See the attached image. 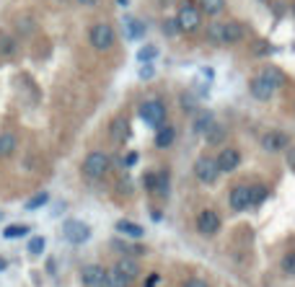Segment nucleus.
I'll return each instance as SVG.
<instances>
[{
  "label": "nucleus",
  "mask_w": 295,
  "mask_h": 287,
  "mask_svg": "<svg viewBox=\"0 0 295 287\" xmlns=\"http://www.w3.org/2000/svg\"><path fill=\"white\" fill-rule=\"evenodd\" d=\"M109 171V155L106 153H91L86 160H83V174L88 179H101L104 174Z\"/></svg>",
  "instance_id": "nucleus-1"
},
{
  "label": "nucleus",
  "mask_w": 295,
  "mask_h": 287,
  "mask_svg": "<svg viewBox=\"0 0 295 287\" xmlns=\"http://www.w3.org/2000/svg\"><path fill=\"white\" fill-rule=\"evenodd\" d=\"M176 23H179V31H197L202 23V13L197 11L194 3H184L176 13Z\"/></svg>",
  "instance_id": "nucleus-2"
},
{
  "label": "nucleus",
  "mask_w": 295,
  "mask_h": 287,
  "mask_svg": "<svg viewBox=\"0 0 295 287\" xmlns=\"http://www.w3.org/2000/svg\"><path fill=\"white\" fill-rule=\"evenodd\" d=\"M140 116L148 122L150 127H161L163 119H166V106H163V101H158V99L145 101V104L140 106Z\"/></svg>",
  "instance_id": "nucleus-3"
},
{
  "label": "nucleus",
  "mask_w": 295,
  "mask_h": 287,
  "mask_svg": "<svg viewBox=\"0 0 295 287\" xmlns=\"http://www.w3.org/2000/svg\"><path fill=\"white\" fill-rule=\"evenodd\" d=\"M88 42L96 47V50H109L114 44V29L109 23H96L91 31H88Z\"/></svg>",
  "instance_id": "nucleus-4"
},
{
  "label": "nucleus",
  "mask_w": 295,
  "mask_h": 287,
  "mask_svg": "<svg viewBox=\"0 0 295 287\" xmlns=\"http://www.w3.org/2000/svg\"><path fill=\"white\" fill-rule=\"evenodd\" d=\"M194 174H197V179L202 181V184H215L218 181V163L213 160V158H199L197 163H194Z\"/></svg>",
  "instance_id": "nucleus-5"
},
{
  "label": "nucleus",
  "mask_w": 295,
  "mask_h": 287,
  "mask_svg": "<svg viewBox=\"0 0 295 287\" xmlns=\"http://www.w3.org/2000/svg\"><path fill=\"white\" fill-rule=\"evenodd\" d=\"M197 228L202 235H215L220 230V215L215 210H202L197 215Z\"/></svg>",
  "instance_id": "nucleus-6"
},
{
  "label": "nucleus",
  "mask_w": 295,
  "mask_h": 287,
  "mask_svg": "<svg viewBox=\"0 0 295 287\" xmlns=\"http://www.w3.org/2000/svg\"><path fill=\"white\" fill-rule=\"evenodd\" d=\"M62 230H65V238L70 243H86L88 235H91V228L86 223H80V220H67Z\"/></svg>",
  "instance_id": "nucleus-7"
},
{
  "label": "nucleus",
  "mask_w": 295,
  "mask_h": 287,
  "mask_svg": "<svg viewBox=\"0 0 295 287\" xmlns=\"http://www.w3.org/2000/svg\"><path fill=\"white\" fill-rule=\"evenodd\" d=\"M218 171H223V174H231V171H236L238 169V163H241V153L238 150H233V148H225L220 155H218Z\"/></svg>",
  "instance_id": "nucleus-8"
},
{
  "label": "nucleus",
  "mask_w": 295,
  "mask_h": 287,
  "mask_svg": "<svg viewBox=\"0 0 295 287\" xmlns=\"http://www.w3.org/2000/svg\"><path fill=\"white\" fill-rule=\"evenodd\" d=\"M104 274L106 272L99 264H88V267H83L80 279H83V284H86V287H104Z\"/></svg>",
  "instance_id": "nucleus-9"
},
{
  "label": "nucleus",
  "mask_w": 295,
  "mask_h": 287,
  "mask_svg": "<svg viewBox=\"0 0 295 287\" xmlns=\"http://www.w3.org/2000/svg\"><path fill=\"white\" fill-rule=\"evenodd\" d=\"M248 91H251V96L259 99V101H267V99H272V93H275V88L267 83L264 78H259V75L248 83Z\"/></svg>",
  "instance_id": "nucleus-10"
},
{
  "label": "nucleus",
  "mask_w": 295,
  "mask_h": 287,
  "mask_svg": "<svg viewBox=\"0 0 295 287\" xmlns=\"http://www.w3.org/2000/svg\"><path fill=\"white\" fill-rule=\"evenodd\" d=\"M262 145H264V150H269V153H280V150L287 148V135H285V132H267V135L262 137Z\"/></svg>",
  "instance_id": "nucleus-11"
},
{
  "label": "nucleus",
  "mask_w": 295,
  "mask_h": 287,
  "mask_svg": "<svg viewBox=\"0 0 295 287\" xmlns=\"http://www.w3.org/2000/svg\"><path fill=\"white\" fill-rule=\"evenodd\" d=\"M231 207H233L236 212L251 207V202H248V186H236V189L231 192Z\"/></svg>",
  "instance_id": "nucleus-12"
},
{
  "label": "nucleus",
  "mask_w": 295,
  "mask_h": 287,
  "mask_svg": "<svg viewBox=\"0 0 295 287\" xmlns=\"http://www.w3.org/2000/svg\"><path fill=\"white\" fill-rule=\"evenodd\" d=\"M241 36H243V26L236 23V21H231V23H225L223 31H220V42H225V44H236Z\"/></svg>",
  "instance_id": "nucleus-13"
},
{
  "label": "nucleus",
  "mask_w": 295,
  "mask_h": 287,
  "mask_svg": "<svg viewBox=\"0 0 295 287\" xmlns=\"http://www.w3.org/2000/svg\"><path fill=\"white\" fill-rule=\"evenodd\" d=\"M111 137L117 142H127V137H130V122L124 119V116H117L111 122Z\"/></svg>",
  "instance_id": "nucleus-14"
},
{
  "label": "nucleus",
  "mask_w": 295,
  "mask_h": 287,
  "mask_svg": "<svg viewBox=\"0 0 295 287\" xmlns=\"http://www.w3.org/2000/svg\"><path fill=\"white\" fill-rule=\"evenodd\" d=\"M130 284H132V282L124 277L117 267H111V269L104 274V287H130Z\"/></svg>",
  "instance_id": "nucleus-15"
},
{
  "label": "nucleus",
  "mask_w": 295,
  "mask_h": 287,
  "mask_svg": "<svg viewBox=\"0 0 295 287\" xmlns=\"http://www.w3.org/2000/svg\"><path fill=\"white\" fill-rule=\"evenodd\" d=\"M174 137H176V130L171 125H161L155 130V148H168L174 142Z\"/></svg>",
  "instance_id": "nucleus-16"
},
{
  "label": "nucleus",
  "mask_w": 295,
  "mask_h": 287,
  "mask_svg": "<svg viewBox=\"0 0 295 287\" xmlns=\"http://www.w3.org/2000/svg\"><path fill=\"white\" fill-rule=\"evenodd\" d=\"M114 267H117V269H119V272H122L124 277H127L130 282H135V277L140 274V269H138L135 259H119V261H117Z\"/></svg>",
  "instance_id": "nucleus-17"
},
{
  "label": "nucleus",
  "mask_w": 295,
  "mask_h": 287,
  "mask_svg": "<svg viewBox=\"0 0 295 287\" xmlns=\"http://www.w3.org/2000/svg\"><path fill=\"white\" fill-rule=\"evenodd\" d=\"M213 125H215V122H213V114H210V111H202V114H197V119H194V132L205 135Z\"/></svg>",
  "instance_id": "nucleus-18"
},
{
  "label": "nucleus",
  "mask_w": 295,
  "mask_h": 287,
  "mask_svg": "<svg viewBox=\"0 0 295 287\" xmlns=\"http://www.w3.org/2000/svg\"><path fill=\"white\" fill-rule=\"evenodd\" d=\"M117 230L124 233L127 238H143V228L135 225V223H127V220H119V223H117Z\"/></svg>",
  "instance_id": "nucleus-19"
},
{
  "label": "nucleus",
  "mask_w": 295,
  "mask_h": 287,
  "mask_svg": "<svg viewBox=\"0 0 295 287\" xmlns=\"http://www.w3.org/2000/svg\"><path fill=\"white\" fill-rule=\"evenodd\" d=\"M199 6H202V11L207 16H218L225 8V0H199Z\"/></svg>",
  "instance_id": "nucleus-20"
},
{
  "label": "nucleus",
  "mask_w": 295,
  "mask_h": 287,
  "mask_svg": "<svg viewBox=\"0 0 295 287\" xmlns=\"http://www.w3.org/2000/svg\"><path fill=\"white\" fill-rule=\"evenodd\" d=\"M148 186L155 189L158 194L168 192V174H158V176H148Z\"/></svg>",
  "instance_id": "nucleus-21"
},
{
  "label": "nucleus",
  "mask_w": 295,
  "mask_h": 287,
  "mask_svg": "<svg viewBox=\"0 0 295 287\" xmlns=\"http://www.w3.org/2000/svg\"><path fill=\"white\" fill-rule=\"evenodd\" d=\"M259 78H264L272 88H280V86H282V73H280L277 67H267V70H262Z\"/></svg>",
  "instance_id": "nucleus-22"
},
{
  "label": "nucleus",
  "mask_w": 295,
  "mask_h": 287,
  "mask_svg": "<svg viewBox=\"0 0 295 287\" xmlns=\"http://www.w3.org/2000/svg\"><path fill=\"white\" fill-rule=\"evenodd\" d=\"M205 135H207V142H210V145H215V142H223V140H225V130H223L220 125H213Z\"/></svg>",
  "instance_id": "nucleus-23"
},
{
  "label": "nucleus",
  "mask_w": 295,
  "mask_h": 287,
  "mask_svg": "<svg viewBox=\"0 0 295 287\" xmlns=\"http://www.w3.org/2000/svg\"><path fill=\"white\" fill-rule=\"evenodd\" d=\"M267 199V186H248V202L251 204H262Z\"/></svg>",
  "instance_id": "nucleus-24"
},
{
  "label": "nucleus",
  "mask_w": 295,
  "mask_h": 287,
  "mask_svg": "<svg viewBox=\"0 0 295 287\" xmlns=\"http://www.w3.org/2000/svg\"><path fill=\"white\" fill-rule=\"evenodd\" d=\"M280 267H282V272H285L287 277H295V251H287V254L282 256Z\"/></svg>",
  "instance_id": "nucleus-25"
},
{
  "label": "nucleus",
  "mask_w": 295,
  "mask_h": 287,
  "mask_svg": "<svg viewBox=\"0 0 295 287\" xmlns=\"http://www.w3.org/2000/svg\"><path fill=\"white\" fill-rule=\"evenodd\" d=\"M16 150V137L13 135H3L0 137V155H11Z\"/></svg>",
  "instance_id": "nucleus-26"
},
{
  "label": "nucleus",
  "mask_w": 295,
  "mask_h": 287,
  "mask_svg": "<svg viewBox=\"0 0 295 287\" xmlns=\"http://www.w3.org/2000/svg\"><path fill=\"white\" fill-rule=\"evenodd\" d=\"M26 233H29V225H8V228L3 230V235H6L8 241L21 238V235H26Z\"/></svg>",
  "instance_id": "nucleus-27"
},
{
  "label": "nucleus",
  "mask_w": 295,
  "mask_h": 287,
  "mask_svg": "<svg viewBox=\"0 0 295 287\" xmlns=\"http://www.w3.org/2000/svg\"><path fill=\"white\" fill-rule=\"evenodd\" d=\"M47 199H50L47 192H39L36 197H31V199L26 202V210H36V207H41V204H47Z\"/></svg>",
  "instance_id": "nucleus-28"
},
{
  "label": "nucleus",
  "mask_w": 295,
  "mask_h": 287,
  "mask_svg": "<svg viewBox=\"0 0 295 287\" xmlns=\"http://www.w3.org/2000/svg\"><path fill=\"white\" fill-rule=\"evenodd\" d=\"M0 55H16V44H13V39L11 36H0Z\"/></svg>",
  "instance_id": "nucleus-29"
},
{
  "label": "nucleus",
  "mask_w": 295,
  "mask_h": 287,
  "mask_svg": "<svg viewBox=\"0 0 295 287\" xmlns=\"http://www.w3.org/2000/svg\"><path fill=\"white\" fill-rule=\"evenodd\" d=\"M155 55H158V50H155L153 44H148V47H143V50L138 52V60H140V62H150V60H155Z\"/></svg>",
  "instance_id": "nucleus-30"
},
{
  "label": "nucleus",
  "mask_w": 295,
  "mask_h": 287,
  "mask_svg": "<svg viewBox=\"0 0 295 287\" xmlns=\"http://www.w3.org/2000/svg\"><path fill=\"white\" fill-rule=\"evenodd\" d=\"M41 251H44V238H39V235H36V238H31V241H29V254L39 256Z\"/></svg>",
  "instance_id": "nucleus-31"
},
{
  "label": "nucleus",
  "mask_w": 295,
  "mask_h": 287,
  "mask_svg": "<svg viewBox=\"0 0 295 287\" xmlns=\"http://www.w3.org/2000/svg\"><path fill=\"white\" fill-rule=\"evenodd\" d=\"M127 29H130V36H132V39H138V36H143V34H145L143 21H127Z\"/></svg>",
  "instance_id": "nucleus-32"
},
{
  "label": "nucleus",
  "mask_w": 295,
  "mask_h": 287,
  "mask_svg": "<svg viewBox=\"0 0 295 287\" xmlns=\"http://www.w3.org/2000/svg\"><path fill=\"white\" fill-rule=\"evenodd\" d=\"M163 31H166V36H174V34L179 31V23H176V18H168V21L163 23Z\"/></svg>",
  "instance_id": "nucleus-33"
},
{
  "label": "nucleus",
  "mask_w": 295,
  "mask_h": 287,
  "mask_svg": "<svg viewBox=\"0 0 295 287\" xmlns=\"http://www.w3.org/2000/svg\"><path fill=\"white\" fill-rule=\"evenodd\" d=\"M220 31H223V26L218 23V26H213V29H210V36H213L215 42H220Z\"/></svg>",
  "instance_id": "nucleus-34"
},
{
  "label": "nucleus",
  "mask_w": 295,
  "mask_h": 287,
  "mask_svg": "<svg viewBox=\"0 0 295 287\" xmlns=\"http://www.w3.org/2000/svg\"><path fill=\"white\" fill-rule=\"evenodd\" d=\"M158 282H161V277H158V274H150V277L145 279V287H155Z\"/></svg>",
  "instance_id": "nucleus-35"
},
{
  "label": "nucleus",
  "mask_w": 295,
  "mask_h": 287,
  "mask_svg": "<svg viewBox=\"0 0 295 287\" xmlns=\"http://www.w3.org/2000/svg\"><path fill=\"white\" fill-rule=\"evenodd\" d=\"M184 287H207V284H205L202 279H187V284H184Z\"/></svg>",
  "instance_id": "nucleus-36"
},
{
  "label": "nucleus",
  "mask_w": 295,
  "mask_h": 287,
  "mask_svg": "<svg viewBox=\"0 0 295 287\" xmlns=\"http://www.w3.org/2000/svg\"><path fill=\"white\" fill-rule=\"evenodd\" d=\"M124 163H127V166H135V163H138V153H130L127 158H124Z\"/></svg>",
  "instance_id": "nucleus-37"
},
{
  "label": "nucleus",
  "mask_w": 295,
  "mask_h": 287,
  "mask_svg": "<svg viewBox=\"0 0 295 287\" xmlns=\"http://www.w3.org/2000/svg\"><path fill=\"white\" fill-rule=\"evenodd\" d=\"M140 78H145V80H148V78H153V67H150V65H145V67H143V73H140Z\"/></svg>",
  "instance_id": "nucleus-38"
},
{
  "label": "nucleus",
  "mask_w": 295,
  "mask_h": 287,
  "mask_svg": "<svg viewBox=\"0 0 295 287\" xmlns=\"http://www.w3.org/2000/svg\"><path fill=\"white\" fill-rule=\"evenodd\" d=\"M78 3H80V6H96L99 0H78Z\"/></svg>",
  "instance_id": "nucleus-39"
},
{
  "label": "nucleus",
  "mask_w": 295,
  "mask_h": 287,
  "mask_svg": "<svg viewBox=\"0 0 295 287\" xmlns=\"http://www.w3.org/2000/svg\"><path fill=\"white\" fill-rule=\"evenodd\" d=\"M287 160H290V166L295 169V150H290V155H287Z\"/></svg>",
  "instance_id": "nucleus-40"
},
{
  "label": "nucleus",
  "mask_w": 295,
  "mask_h": 287,
  "mask_svg": "<svg viewBox=\"0 0 295 287\" xmlns=\"http://www.w3.org/2000/svg\"><path fill=\"white\" fill-rule=\"evenodd\" d=\"M6 267H8V264H6V259H0V272H3Z\"/></svg>",
  "instance_id": "nucleus-41"
},
{
  "label": "nucleus",
  "mask_w": 295,
  "mask_h": 287,
  "mask_svg": "<svg viewBox=\"0 0 295 287\" xmlns=\"http://www.w3.org/2000/svg\"><path fill=\"white\" fill-rule=\"evenodd\" d=\"M292 13H295V6H292Z\"/></svg>",
  "instance_id": "nucleus-42"
}]
</instances>
